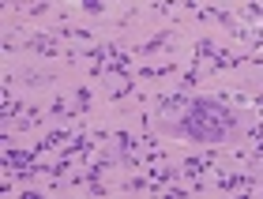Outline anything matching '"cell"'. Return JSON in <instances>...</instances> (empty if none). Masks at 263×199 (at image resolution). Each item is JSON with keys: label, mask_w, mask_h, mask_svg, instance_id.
Wrapping results in <instances>:
<instances>
[{"label": "cell", "mask_w": 263, "mask_h": 199, "mask_svg": "<svg viewBox=\"0 0 263 199\" xmlns=\"http://www.w3.org/2000/svg\"><path fill=\"white\" fill-rule=\"evenodd\" d=\"M87 8H90V11H98L102 4H98V0H87Z\"/></svg>", "instance_id": "2"}, {"label": "cell", "mask_w": 263, "mask_h": 199, "mask_svg": "<svg viewBox=\"0 0 263 199\" xmlns=\"http://www.w3.org/2000/svg\"><path fill=\"white\" fill-rule=\"evenodd\" d=\"M237 132V116L214 98H196L184 105L181 121H177V135L196 139V143H226Z\"/></svg>", "instance_id": "1"}]
</instances>
